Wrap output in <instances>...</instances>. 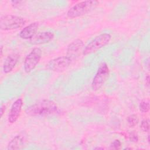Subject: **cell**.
Masks as SVG:
<instances>
[{
  "instance_id": "obj_1",
  "label": "cell",
  "mask_w": 150,
  "mask_h": 150,
  "mask_svg": "<svg viewBox=\"0 0 150 150\" xmlns=\"http://www.w3.org/2000/svg\"><path fill=\"white\" fill-rule=\"evenodd\" d=\"M59 111L57 104L49 100H43L27 107L26 114L30 116H47L56 114Z\"/></svg>"
},
{
  "instance_id": "obj_2",
  "label": "cell",
  "mask_w": 150,
  "mask_h": 150,
  "mask_svg": "<svg viewBox=\"0 0 150 150\" xmlns=\"http://www.w3.org/2000/svg\"><path fill=\"white\" fill-rule=\"evenodd\" d=\"M99 2L95 0H88L79 2L70 8L67 12V16L70 18H76L87 14L94 9Z\"/></svg>"
},
{
  "instance_id": "obj_3",
  "label": "cell",
  "mask_w": 150,
  "mask_h": 150,
  "mask_svg": "<svg viewBox=\"0 0 150 150\" xmlns=\"http://www.w3.org/2000/svg\"><path fill=\"white\" fill-rule=\"evenodd\" d=\"M26 20L23 17L13 15H5L0 18V29L2 30H12L23 27L26 23Z\"/></svg>"
},
{
  "instance_id": "obj_4",
  "label": "cell",
  "mask_w": 150,
  "mask_h": 150,
  "mask_svg": "<svg viewBox=\"0 0 150 150\" xmlns=\"http://www.w3.org/2000/svg\"><path fill=\"white\" fill-rule=\"evenodd\" d=\"M111 39V36L109 33H104L99 35L84 47L83 50V54L86 56L95 53L100 49L108 45Z\"/></svg>"
},
{
  "instance_id": "obj_5",
  "label": "cell",
  "mask_w": 150,
  "mask_h": 150,
  "mask_svg": "<svg viewBox=\"0 0 150 150\" xmlns=\"http://www.w3.org/2000/svg\"><path fill=\"white\" fill-rule=\"evenodd\" d=\"M110 75V69L106 63H102L96 73L92 83L91 88L93 91L100 90L104 85Z\"/></svg>"
},
{
  "instance_id": "obj_6",
  "label": "cell",
  "mask_w": 150,
  "mask_h": 150,
  "mask_svg": "<svg viewBox=\"0 0 150 150\" xmlns=\"http://www.w3.org/2000/svg\"><path fill=\"white\" fill-rule=\"evenodd\" d=\"M42 50L39 47H35L26 56L23 63V68L26 73H30L35 69L42 57Z\"/></svg>"
},
{
  "instance_id": "obj_7",
  "label": "cell",
  "mask_w": 150,
  "mask_h": 150,
  "mask_svg": "<svg viewBox=\"0 0 150 150\" xmlns=\"http://www.w3.org/2000/svg\"><path fill=\"white\" fill-rule=\"evenodd\" d=\"M71 62V60L66 56H59L50 60L46 64V67L51 71L60 72L66 69Z\"/></svg>"
},
{
  "instance_id": "obj_8",
  "label": "cell",
  "mask_w": 150,
  "mask_h": 150,
  "mask_svg": "<svg viewBox=\"0 0 150 150\" xmlns=\"http://www.w3.org/2000/svg\"><path fill=\"white\" fill-rule=\"evenodd\" d=\"M83 46L84 42L81 39H77L74 40L67 46L66 56L68 57L72 62L79 56Z\"/></svg>"
},
{
  "instance_id": "obj_9",
  "label": "cell",
  "mask_w": 150,
  "mask_h": 150,
  "mask_svg": "<svg viewBox=\"0 0 150 150\" xmlns=\"http://www.w3.org/2000/svg\"><path fill=\"white\" fill-rule=\"evenodd\" d=\"M54 38V34L50 31H46L36 34L29 40V43L33 45L48 43Z\"/></svg>"
},
{
  "instance_id": "obj_10",
  "label": "cell",
  "mask_w": 150,
  "mask_h": 150,
  "mask_svg": "<svg viewBox=\"0 0 150 150\" xmlns=\"http://www.w3.org/2000/svg\"><path fill=\"white\" fill-rule=\"evenodd\" d=\"M22 105L23 101L22 98H18L13 102L11 107L8 115V120L9 122L12 124L18 120L21 112Z\"/></svg>"
},
{
  "instance_id": "obj_11",
  "label": "cell",
  "mask_w": 150,
  "mask_h": 150,
  "mask_svg": "<svg viewBox=\"0 0 150 150\" xmlns=\"http://www.w3.org/2000/svg\"><path fill=\"white\" fill-rule=\"evenodd\" d=\"M19 59V55L16 53L9 54L5 58L3 64V71L5 73H9L13 70Z\"/></svg>"
},
{
  "instance_id": "obj_12",
  "label": "cell",
  "mask_w": 150,
  "mask_h": 150,
  "mask_svg": "<svg viewBox=\"0 0 150 150\" xmlns=\"http://www.w3.org/2000/svg\"><path fill=\"white\" fill-rule=\"evenodd\" d=\"M39 28V23L34 22L24 27L19 33V37L22 39H30L35 35Z\"/></svg>"
},
{
  "instance_id": "obj_13",
  "label": "cell",
  "mask_w": 150,
  "mask_h": 150,
  "mask_svg": "<svg viewBox=\"0 0 150 150\" xmlns=\"http://www.w3.org/2000/svg\"><path fill=\"white\" fill-rule=\"evenodd\" d=\"M26 139L24 136L18 135L12 138L8 144L7 149L10 150L20 149L24 148L25 146Z\"/></svg>"
},
{
  "instance_id": "obj_14",
  "label": "cell",
  "mask_w": 150,
  "mask_h": 150,
  "mask_svg": "<svg viewBox=\"0 0 150 150\" xmlns=\"http://www.w3.org/2000/svg\"><path fill=\"white\" fill-rule=\"evenodd\" d=\"M128 125L129 127L133 128L138 123V117L136 114H131L127 117V119Z\"/></svg>"
},
{
  "instance_id": "obj_15",
  "label": "cell",
  "mask_w": 150,
  "mask_h": 150,
  "mask_svg": "<svg viewBox=\"0 0 150 150\" xmlns=\"http://www.w3.org/2000/svg\"><path fill=\"white\" fill-rule=\"evenodd\" d=\"M139 110L142 112H147L149 110V103L146 101H142L139 105Z\"/></svg>"
},
{
  "instance_id": "obj_16",
  "label": "cell",
  "mask_w": 150,
  "mask_h": 150,
  "mask_svg": "<svg viewBox=\"0 0 150 150\" xmlns=\"http://www.w3.org/2000/svg\"><path fill=\"white\" fill-rule=\"evenodd\" d=\"M140 128L144 132H148L149 129V120L147 119L142 120L140 125Z\"/></svg>"
},
{
  "instance_id": "obj_17",
  "label": "cell",
  "mask_w": 150,
  "mask_h": 150,
  "mask_svg": "<svg viewBox=\"0 0 150 150\" xmlns=\"http://www.w3.org/2000/svg\"><path fill=\"white\" fill-rule=\"evenodd\" d=\"M121 146V142L119 139L114 140L110 145V148L113 149H119Z\"/></svg>"
},
{
  "instance_id": "obj_18",
  "label": "cell",
  "mask_w": 150,
  "mask_h": 150,
  "mask_svg": "<svg viewBox=\"0 0 150 150\" xmlns=\"http://www.w3.org/2000/svg\"><path fill=\"white\" fill-rule=\"evenodd\" d=\"M129 139L131 140V141L132 142H136L138 141V135L134 133V132H132L130 134L129 136Z\"/></svg>"
},
{
  "instance_id": "obj_19",
  "label": "cell",
  "mask_w": 150,
  "mask_h": 150,
  "mask_svg": "<svg viewBox=\"0 0 150 150\" xmlns=\"http://www.w3.org/2000/svg\"><path fill=\"white\" fill-rule=\"evenodd\" d=\"M22 3H24V1H12L11 2V4H12V6H14V7H17V6H20V5H22Z\"/></svg>"
},
{
  "instance_id": "obj_20",
  "label": "cell",
  "mask_w": 150,
  "mask_h": 150,
  "mask_svg": "<svg viewBox=\"0 0 150 150\" xmlns=\"http://www.w3.org/2000/svg\"><path fill=\"white\" fill-rule=\"evenodd\" d=\"M5 109H6L5 105L2 104V105H1V117H2L4 113L5 112Z\"/></svg>"
},
{
  "instance_id": "obj_21",
  "label": "cell",
  "mask_w": 150,
  "mask_h": 150,
  "mask_svg": "<svg viewBox=\"0 0 150 150\" xmlns=\"http://www.w3.org/2000/svg\"><path fill=\"white\" fill-rule=\"evenodd\" d=\"M145 83L147 86H149V76L147 75L146 77H145Z\"/></svg>"
},
{
  "instance_id": "obj_22",
  "label": "cell",
  "mask_w": 150,
  "mask_h": 150,
  "mask_svg": "<svg viewBox=\"0 0 150 150\" xmlns=\"http://www.w3.org/2000/svg\"><path fill=\"white\" fill-rule=\"evenodd\" d=\"M2 52H3V46H1V56H2Z\"/></svg>"
},
{
  "instance_id": "obj_23",
  "label": "cell",
  "mask_w": 150,
  "mask_h": 150,
  "mask_svg": "<svg viewBox=\"0 0 150 150\" xmlns=\"http://www.w3.org/2000/svg\"><path fill=\"white\" fill-rule=\"evenodd\" d=\"M94 149H103L104 148H100V147H97V148H95Z\"/></svg>"
},
{
  "instance_id": "obj_24",
  "label": "cell",
  "mask_w": 150,
  "mask_h": 150,
  "mask_svg": "<svg viewBox=\"0 0 150 150\" xmlns=\"http://www.w3.org/2000/svg\"><path fill=\"white\" fill-rule=\"evenodd\" d=\"M148 142L149 143V135H148Z\"/></svg>"
}]
</instances>
